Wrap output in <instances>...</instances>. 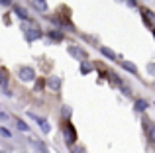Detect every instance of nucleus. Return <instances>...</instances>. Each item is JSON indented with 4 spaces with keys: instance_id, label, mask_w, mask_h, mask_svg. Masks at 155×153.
I'll return each instance as SVG.
<instances>
[{
    "instance_id": "obj_16",
    "label": "nucleus",
    "mask_w": 155,
    "mask_h": 153,
    "mask_svg": "<svg viewBox=\"0 0 155 153\" xmlns=\"http://www.w3.org/2000/svg\"><path fill=\"white\" fill-rule=\"evenodd\" d=\"M47 86V83L43 79H35V86H34V90L35 92H39V90H43V88Z\"/></svg>"
},
{
    "instance_id": "obj_27",
    "label": "nucleus",
    "mask_w": 155,
    "mask_h": 153,
    "mask_svg": "<svg viewBox=\"0 0 155 153\" xmlns=\"http://www.w3.org/2000/svg\"><path fill=\"white\" fill-rule=\"evenodd\" d=\"M153 86H155V80H153Z\"/></svg>"
},
{
    "instance_id": "obj_2",
    "label": "nucleus",
    "mask_w": 155,
    "mask_h": 153,
    "mask_svg": "<svg viewBox=\"0 0 155 153\" xmlns=\"http://www.w3.org/2000/svg\"><path fill=\"white\" fill-rule=\"evenodd\" d=\"M18 76L24 80V83H31V80H35L34 67H20V69H18Z\"/></svg>"
},
{
    "instance_id": "obj_22",
    "label": "nucleus",
    "mask_w": 155,
    "mask_h": 153,
    "mask_svg": "<svg viewBox=\"0 0 155 153\" xmlns=\"http://www.w3.org/2000/svg\"><path fill=\"white\" fill-rule=\"evenodd\" d=\"M63 116H65V118H71V108H69V106H63Z\"/></svg>"
},
{
    "instance_id": "obj_14",
    "label": "nucleus",
    "mask_w": 155,
    "mask_h": 153,
    "mask_svg": "<svg viewBox=\"0 0 155 153\" xmlns=\"http://www.w3.org/2000/svg\"><path fill=\"white\" fill-rule=\"evenodd\" d=\"M0 86H2V90L8 88V71L6 69H0Z\"/></svg>"
},
{
    "instance_id": "obj_26",
    "label": "nucleus",
    "mask_w": 155,
    "mask_h": 153,
    "mask_svg": "<svg viewBox=\"0 0 155 153\" xmlns=\"http://www.w3.org/2000/svg\"><path fill=\"white\" fill-rule=\"evenodd\" d=\"M147 71H149V75H155V65H149Z\"/></svg>"
},
{
    "instance_id": "obj_21",
    "label": "nucleus",
    "mask_w": 155,
    "mask_h": 153,
    "mask_svg": "<svg viewBox=\"0 0 155 153\" xmlns=\"http://www.w3.org/2000/svg\"><path fill=\"white\" fill-rule=\"evenodd\" d=\"M71 153H87V149H84L83 145H79V143H75V145L71 147Z\"/></svg>"
},
{
    "instance_id": "obj_28",
    "label": "nucleus",
    "mask_w": 155,
    "mask_h": 153,
    "mask_svg": "<svg viewBox=\"0 0 155 153\" xmlns=\"http://www.w3.org/2000/svg\"><path fill=\"white\" fill-rule=\"evenodd\" d=\"M153 106H155V102H153Z\"/></svg>"
},
{
    "instance_id": "obj_23",
    "label": "nucleus",
    "mask_w": 155,
    "mask_h": 153,
    "mask_svg": "<svg viewBox=\"0 0 155 153\" xmlns=\"http://www.w3.org/2000/svg\"><path fill=\"white\" fill-rule=\"evenodd\" d=\"M0 4H2V6H6V8L14 6V2H12V0H0Z\"/></svg>"
},
{
    "instance_id": "obj_7",
    "label": "nucleus",
    "mask_w": 155,
    "mask_h": 153,
    "mask_svg": "<svg viewBox=\"0 0 155 153\" xmlns=\"http://www.w3.org/2000/svg\"><path fill=\"white\" fill-rule=\"evenodd\" d=\"M141 16H143L145 24H147L149 28H153V26H155V14H153L151 10H147V8H141Z\"/></svg>"
},
{
    "instance_id": "obj_9",
    "label": "nucleus",
    "mask_w": 155,
    "mask_h": 153,
    "mask_svg": "<svg viewBox=\"0 0 155 153\" xmlns=\"http://www.w3.org/2000/svg\"><path fill=\"white\" fill-rule=\"evenodd\" d=\"M47 35H49V39L55 41V43H61L65 39V34L61 30H51V31H47Z\"/></svg>"
},
{
    "instance_id": "obj_6",
    "label": "nucleus",
    "mask_w": 155,
    "mask_h": 153,
    "mask_svg": "<svg viewBox=\"0 0 155 153\" xmlns=\"http://www.w3.org/2000/svg\"><path fill=\"white\" fill-rule=\"evenodd\" d=\"M118 61H120V67L124 71H128L130 75H137V67L134 65L132 61H126V59H118Z\"/></svg>"
},
{
    "instance_id": "obj_18",
    "label": "nucleus",
    "mask_w": 155,
    "mask_h": 153,
    "mask_svg": "<svg viewBox=\"0 0 155 153\" xmlns=\"http://www.w3.org/2000/svg\"><path fill=\"white\" fill-rule=\"evenodd\" d=\"M145 134H147L149 142H151V143H155V124H151V126H149V130L145 132Z\"/></svg>"
},
{
    "instance_id": "obj_12",
    "label": "nucleus",
    "mask_w": 155,
    "mask_h": 153,
    "mask_svg": "<svg viewBox=\"0 0 155 153\" xmlns=\"http://www.w3.org/2000/svg\"><path fill=\"white\" fill-rule=\"evenodd\" d=\"M100 53H102V57L110 59V61H116V59H118V55L114 53V51L110 49V47H106V45H102V47H100Z\"/></svg>"
},
{
    "instance_id": "obj_13",
    "label": "nucleus",
    "mask_w": 155,
    "mask_h": 153,
    "mask_svg": "<svg viewBox=\"0 0 155 153\" xmlns=\"http://www.w3.org/2000/svg\"><path fill=\"white\" fill-rule=\"evenodd\" d=\"M47 83V88H51V90H59L61 88V79L59 76H51L49 80H45Z\"/></svg>"
},
{
    "instance_id": "obj_24",
    "label": "nucleus",
    "mask_w": 155,
    "mask_h": 153,
    "mask_svg": "<svg viewBox=\"0 0 155 153\" xmlns=\"http://www.w3.org/2000/svg\"><path fill=\"white\" fill-rule=\"evenodd\" d=\"M8 118H10V116H8V114H6V112H0V120H2V122H6V120H8Z\"/></svg>"
},
{
    "instance_id": "obj_1",
    "label": "nucleus",
    "mask_w": 155,
    "mask_h": 153,
    "mask_svg": "<svg viewBox=\"0 0 155 153\" xmlns=\"http://www.w3.org/2000/svg\"><path fill=\"white\" fill-rule=\"evenodd\" d=\"M63 138H65V142H67L69 147H73L77 143V130H75V126H73L69 120L65 122V126H63Z\"/></svg>"
},
{
    "instance_id": "obj_5",
    "label": "nucleus",
    "mask_w": 155,
    "mask_h": 153,
    "mask_svg": "<svg viewBox=\"0 0 155 153\" xmlns=\"http://www.w3.org/2000/svg\"><path fill=\"white\" fill-rule=\"evenodd\" d=\"M69 55H71V57H75V59H79V61H84V57H87V55L83 53V49H81V47H77V45H69Z\"/></svg>"
},
{
    "instance_id": "obj_10",
    "label": "nucleus",
    "mask_w": 155,
    "mask_h": 153,
    "mask_svg": "<svg viewBox=\"0 0 155 153\" xmlns=\"http://www.w3.org/2000/svg\"><path fill=\"white\" fill-rule=\"evenodd\" d=\"M31 6H34L35 12H41V14L49 10V6H47V0H34V2H31Z\"/></svg>"
},
{
    "instance_id": "obj_20",
    "label": "nucleus",
    "mask_w": 155,
    "mask_h": 153,
    "mask_svg": "<svg viewBox=\"0 0 155 153\" xmlns=\"http://www.w3.org/2000/svg\"><path fill=\"white\" fill-rule=\"evenodd\" d=\"M0 135H2V138H12V132L8 130L6 126H0Z\"/></svg>"
},
{
    "instance_id": "obj_11",
    "label": "nucleus",
    "mask_w": 155,
    "mask_h": 153,
    "mask_svg": "<svg viewBox=\"0 0 155 153\" xmlns=\"http://www.w3.org/2000/svg\"><path fill=\"white\" fill-rule=\"evenodd\" d=\"M12 10H14L16 14H18L20 18H22V20H28V22L31 20V18H30V14H28V10H24V8L20 6V4H14V6H12Z\"/></svg>"
},
{
    "instance_id": "obj_3",
    "label": "nucleus",
    "mask_w": 155,
    "mask_h": 153,
    "mask_svg": "<svg viewBox=\"0 0 155 153\" xmlns=\"http://www.w3.org/2000/svg\"><path fill=\"white\" fill-rule=\"evenodd\" d=\"M43 31L38 30V28H28L26 30V41H35V39H41Z\"/></svg>"
},
{
    "instance_id": "obj_8",
    "label": "nucleus",
    "mask_w": 155,
    "mask_h": 153,
    "mask_svg": "<svg viewBox=\"0 0 155 153\" xmlns=\"http://www.w3.org/2000/svg\"><path fill=\"white\" fill-rule=\"evenodd\" d=\"M147 108H149V104L145 102L143 98H137L136 102H134V110H136L137 114H145V110H147Z\"/></svg>"
},
{
    "instance_id": "obj_4",
    "label": "nucleus",
    "mask_w": 155,
    "mask_h": 153,
    "mask_svg": "<svg viewBox=\"0 0 155 153\" xmlns=\"http://www.w3.org/2000/svg\"><path fill=\"white\" fill-rule=\"evenodd\" d=\"M30 118H34L35 122H38V126L41 128L43 134H49V132H51V126H49V122H47L45 118H39V116H35V114H30Z\"/></svg>"
},
{
    "instance_id": "obj_25",
    "label": "nucleus",
    "mask_w": 155,
    "mask_h": 153,
    "mask_svg": "<svg viewBox=\"0 0 155 153\" xmlns=\"http://www.w3.org/2000/svg\"><path fill=\"white\" fill-rule=\"evenodd\" d=\"M128 4H130L132 8H137V2H136V0H128Z\"/></svg>"
},
{
    "instance_id": "obj_15",
    "label": "nucleus",
    "mask_w": 155,
    "mask_h": 153,
    "mask_svg": "<svg viewBox=\"0 0 155 153\" xmlns=\"http://www.w3.org/2000/svg\"><path fill=\"white\" fill-rule=\"evenodd\" d=\"M16 128H18L20 132H30V126H28L24 120H20V118H16Z\"/></svg>"
},
{
    "instance_id": "obj_17",
    "label": "nucleus",
    "mask_w": 155,
    "mask_h": 153,
    "mask_svg": "<svg viewBox=\"0 0 155 153\" xmlns=\"http://www.w3.org/2000/svg\"><path fill=\"white\" fill-rule=\"evenodd\" d=\"M91 71H92V67L88 65L87 61H83V63H81V75H88Z\"/></svg>"
},
{
    "instance_id": "obj_19",
    "label": "nucleus",
    "mask_w": 155,
    "mask_h": 153,
    "mask_svg": "<svg viewBox=\"0 0 155 153\" xmlns=\"http://www.w3.org/2000/svg\"><path fill=\"white\" fill-rule=\"evenodd\" d=\"M110 79H112V80H114V84H116V86H120V88H122V86H124V80H122V79H120V76H118V75H116V73H110Z\"/></svg>"
}]
</instances>
